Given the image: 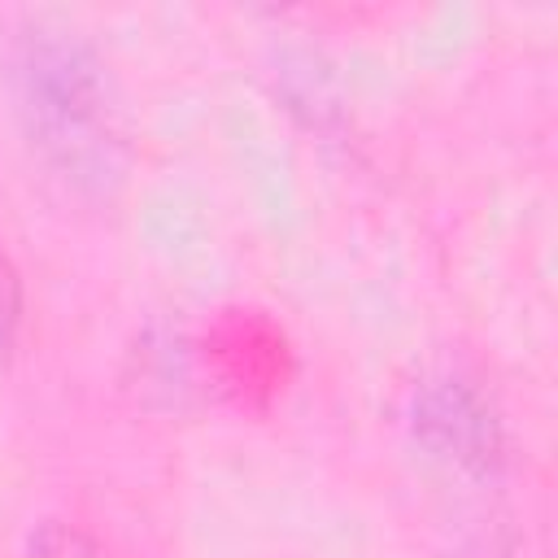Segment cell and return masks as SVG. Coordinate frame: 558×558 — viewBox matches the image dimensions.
Segmentation results:
<instances>
[{
  "label": "cell",
  "mask_w": 558,
  "mask_h": 558,
  "mask_svg": "<svg viewBox=\"0 0 558 558\" xmlns=\"http://www.w3.org/2000/svg\"><path fill=\"white\" fill-rule=\"evenodd\" d=\"M17 113L39 153L74 183L105 187L118 174V113L100 61L70 31L31 26L9 52Z\"/></svg>",
  "instance_id": "cell-1"
},
{
  "label": "cell",
  "mask_w": 558,
  "mask_h": 558,
  "mask_svg": "<svg viewBox=\"0 0 558 558\" xmlns=\"http://www.w3.org/2000/svg\"><path fill=\"white\" fill-rule=\"evenodd\" d=\"M17 314H22V288H17V275L9 266V253L0 248V353L13 344Z\"/></svg>",
  "instance_id": "cell-4"
},
{
  "label": "cell",
  "mask_w": 558,
  "mask_h": 558,
  "mask_svg": "<svg viewBox=\"0 0 558 558\" xmlns=\"http://www.w3.org/2000/svg\"><path fill=\"white\" fill-rule=\"evenodd\" d=\"M26 558H109L83 527L74 523H61V519H48L31 532V549Z\"/></svg>",
  "instance_id": "cell-3"
},
{
  "label": "cell",
  "mask_w": 558,
  "mask_h": 558,
  "mask_svg": "<svg viewBox=\"0 0 558 558\" xmlns=\"http://www.w3.org/2000/svg\"><path fill=\"white\" fill-rule=\"evenodd\" d=\"M418 432L466 466H488L497 453V427L466 388H427L418 401Z\"/></svg>",
  "instance_id": "cell-2"
}]
</instances>
